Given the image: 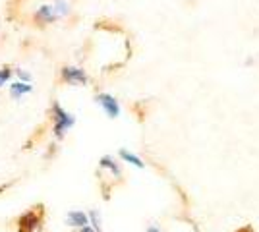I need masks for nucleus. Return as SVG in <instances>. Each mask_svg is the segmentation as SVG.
<instances>
[{"label":"nucleus","instance_id":"nucleus-1","mask_svg":"<svg viewBox=\"0 0 259 232\" xmlns=\"http://www.w3.org/2000/svg\"><path fill=\"white\" fill-rule=\"evenodd\" d=\"M51 114H53V122H54V135L60 140V137H64L66 132L76 124V118H74V114H70L68 111H64L60 103H53Z\"/></svg>","mask_w":259,"mask_h":232},{"label":"nucleus","instance_id":"nucleus-2","mask_svg":"<svg viewBox=\"0 0 259 232\" xmlns=\"http://www.w3.org/2000/svg\"><path fill=\"white\" fill-rule=\"evenodd\" d=\"M60 77L68 85H87V81H89L85 70L77 66H64L60 72Z\"/></svg>","mask_w":259,"mask_h":232},{"label":"nucleus","instance_id":"nucleus-3","mask_svg":"<svg viewBox=\"0 0 259 232\" xmlns=\"http://www.w3.org/2000/svg\"><path fill=\"white\" fill-rule=\"evenodd\" d=\"M95 101H97L99 107L105 111L108 118H118L120 116V103L116 101V97H112L108 93H99Z\"/></svg>","mask_w":259,"mask_h":232},{"label":"nucleus","instance_id":"nucleus-4","mask_svg":"<svg viewBox=\"0 0 259 232\" xmlns=\"http://www.w3.org/2000/svg\"><path fill=\"white\" fill-rule=\"evenodd\" d=\"M41 224V215L37 211H25L18 219V232H35Z\"/></svg>","mask_w":259,"mask_h":232},{"label":"nucleus","instance_id":"nucleus-5","mask_svg":"<svg viewBox=\"0 0 259 232\" xmlns=\"http://www.w3.org/2000/svg\"><path fill=\"white\" fill-rule=\"evenodd\" d=\"M66 224L68 226H72V228H83L89 224V217H87V213L79 209H72L68 211V215H66Z\"/></svg>","mask_w":259,"mask_h":232},{"label":"nucleus","instance_id":"nucleus-6","mask_svg":"<svg viewBox=\"0 0 259 232\" xmlns=\"http://www.w3.org/2000/svg\"><path fill=\"white\" fill-rule=\"evenodd\" d=\"M58 20L56 18V14H54L53 6H49V4H43V6H39L37 12H35V22L37 23H54Z\"/></svg>","mask_w":259,"mask_h":232},{"label":"nucleus","instance_id":"nucleus-7","mask_svg":"<svg viewBox=\"0 0 259 232\" xmlns=\"http://www.w3.org/2000/svg\"><path fill=\"white\" fill-rule=\"evenodd\" d=\"M31 91H33L31 83H25V81H20V79H16L14 83H10V97L12 99H20V97L27 95V93H31Z\"/></svg>","mask_w":259,"mask_h":232},{"label":"nucleus","instance_id":"nucleus-8","mask_svg":"<svg viewBox=\"0 0 259 232\" xmlns=\"http://www.w3.org/2000/svg\"><path fill=\"white\" fill-rule=\"evenodd\" d=\"M120 159L122 161H126V163H130V165L138 166V168H143L145 166V163L141 161L138 155H134L132 151H128V149H120Z\"/></svg>","mask_w":259,"mask_h":232},{"label":"nucleus","instance_id":"nucleus-9","mask_svg":"<svg viewBox=\"0 0 259 232\" xmlns=\"http://www.w3.org/2000/svg\"><path fill=\"white\" fill-rule=\"evenodd\" d=\"M99 165L103 166V168H108V170H110V172H112L114 176H120V166H118V163H116V161L112 159V157L105 155V157L101 159V163H99Z\"/></svg>","mask_w":259,"mask_h":232},{"label":"nucleus","instance_id":"nucleus-10","mask_svg":"<svg viewBox=\"0 0 259 232\" xmlns=\"http://www.w3.org/2000/svg\"><path fill=\"white\" fill-rule=\"evenodd\" d=\"M53 10L56 14V18H66L70 14V4L66 0H54L53 4Z\"/></svg>","mask_w":259,"mask_h":232},{"label":"nucleus","instance_id":"nucleus-11","mask_svg":"<svg viewBox=\"0 0 259 232\" xmlns=\"http://www.w3.org/2000/svg\"><path fill=\"white\" fill-rule=\"evenodd\" d=\"M87 217H89V226H93L97 232H101V215H99L97 211L87 213Z\"/></svg>","mask_w":259,"mask_h":232},{"label":"nucleus","instance_id":"nucleus-12","mask_svg":"<svg viewBox=\"0 0 259 232\" xmlns=\"http://www.w3.org/2000/svg\"><path fill=\"white\" fill-rule=\"evenodd\" d=\"M12 77V70L10 68H0V87L6 85Z\"/></svg>","mask_w":259,"mask_h":232},{"label":"nucleus","instance_id":"nucleus-13","mask_svg":"<svg viewBox=\"0 0 259 232\" xmlns=\"http://www.w3.org/2000/svg\"><path fill=\"white\" fill-rule=\"evenodd\" d=\"M16 76L20 77V81H25V83H31V74L25 72L23 68H16Z\"/></svg>","mask_w":259,"mask_h":232},{"label":"nucleus","instance_id":"nucleus-14","mask_svg":"<svg viewBox=\"0 0 259 232\" xmlns=\"http://www.w3.org/2000/svg\"><path fill=\"white\" fill-rule=\"evenodd\" d=\"M79 232H97V230H95L93 226H89V224H87V226H83V228H79Z\"/></svg>","mask_w":259,"mask_h":232},{"label":"nucleus","instance_id":"nucleus-15","mask_svg":"<svg viewBox=\"0 0 259 232\" xmlns=\"http://www.w3.org/2000/svg\"><path fill=\"white\" fill-rule=\"evenodd\" d=\"M147 232H161V230H159L157 226H149V228H147Z\"/></svg>","mask_w":259,"mask_h":232},{"label":"nucleus","instance_id":"nucleus-16","mask_svg":"<svg viewBox=\"0 0 259 232\" xmlns=\"http://www.w3.org/2000/svg\"><path fill=\"white\" fill-rule=\"evenodd\" d=\"M238 232H253V230H251L249 226H246V228H240V230H238Z\"/></svg>","mask_w":259,"mask_h":232}]
</instances>
